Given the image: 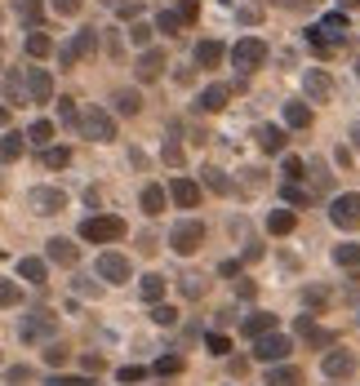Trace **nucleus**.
Returning <instances> with one entry per match:
<instances>
[{"label": "nucleus", "mask_w": 360, "mask_h": 386, "mask_svg": "<svg viewBox=\"0 0 360 386\" xmlns=\"http://www.w3.org/2000/svg\"><path fill=\"white\" fill-rule=\"evenodd\" d=\"M334 160L342 164V169H347V164H351V147H342V142H338V147H334Z\"/></svg>", "instance_id": "54"}, {"label": "nucleus", "mask_w": 360, "mask_h": 386, "mask_svg": "<svg viewBox=\"0 0 360 386\" xmlns=\"http://www.w3.org/2000/svg\"><path fill=\"white\" fill-rule=\"evenodd\" d=\"M330 222L338 231H356L360 227V191H342L330 200Z\"/></svg>", "instance_id": "7"}, {"label": "nucleus", "mask_w": 360, "mask_h": 386, "mask_svg": "<svg viewBox=\"0 0 360 386\" xmlns=\"http://www.w3.org/2000/svg\"><path fill=\"white\" fill-rule=\"evenodd\" d=\"M289 351H293V342L285 338L281 329H276V333H263V338H254V360H258V364H285Z\"/></svg>", "instance_id": "9"}, {"label": "nucleus", "mask_w": 360, "mask_h": 386, "mask_svg": "<svg viewBox=\"0 0 360 386\" xmlns=\"http://www.w3.org/2000/svg\"><path fill=\"white\" fill-rule=\"evenodd\" d=\"M5 382H9V386H23V382H31V368H27V364H13V368H5Z\"/></svg>", "instance_id": "48"}, {"label": "nucleus", "mask_w": 360, "mask_h": 386, "mask_svg": "<svg viewBox=\"0 0 360 386\" xmlns=\"http://www.w3.org/2000/svg\"><path fill=\"white\" fill-rule=\"evenodd\" d=\"M338 5H342V9H356V5H360V0H338Z\"/></svg>", "instance_id": "57"}, {"label": "nucleus", "mask_w": 360, "mask_h": 386, "mask_svg": "<svg viewBox=\"0 0 360 386\" xmlns=\"http://www.w3.org/2000/svg\"><path fill=\"white\" fill-rule=\"evenodd\" d=\"M27 54H31V58H49V54H54V40H49L45 31L36 27V31L27 36Z\"/></svg>", "instance_id": "34"}, {"label": "nucleus", "mask_w": 360, "mask_h": 386, "mask_svg": "<svg viewBox=\"0 0 360 386\" xmlns=\"http://www.w3.org/2000/svg\"><path fill=\"white\" fill-rule=\"evenodd\" d=\"M13 13H18V18H23L31 31H36L40 18H45V5H40V0H13Z\"/></svg>", "instance_id": "29"}, {"label": "nucleus", "mask_w": 360, "mask_h": 386, "mask_svg": "<svg viewBox=\"0 0 360 386\" xmlns=\"http://www.w3.org/2000/svg\"><path fill=\"white\" fill-rule=\"evenodd\" d=\"M240 333H244V338H263V333H276V315H267V311L244 315V320H240Z\"/></svg>", "instance_id": "23"}, {"label": "nucleus", "mask_w": 360, "mask_h": 386, "mask_svg": "<svg viewBox=\"0 0 360 386\" xmlns=\"http://www.w3.org/2000/svg\"><path fill=\"white\" fill-rule=\"evenodd\" d=\"M94 49H98V31L94 27H80V31H72V36H67V45L58 49V67H80Z\"/></svg>", "instance_id": "6"}, {"label": "nucleus", "mask_w": 360, "mask_h": 386, "mask_svg": "<svg viewBox=\"0 0 360 386\" xmlns=\"http://www.w3.org/2000/svg\"><path fill=\"white\" fill-rule=\"evenodd\" d=\"M40 164H45V169H67V164H72V151L67 147H45L40 151Z\"/></svg>", "instance_id": "33"}, {"label": "nucleus", "mask_w": 360, "mask_h": 386, "mask_svg": "<svg viewBox=\"0 0 360 386\" xmlns=\"http://www.w3.org/2000/svg\"><path fill=\"white\" fill-rule=\"evenodd\" d=\"M5 107H27V85H23L18 67H9V72H5Z\"/></svg>", "instance_id": "22"}, {"label": "nucleus", "mask_w": 360, "mask_h": 386, "mask_svg": "<svg viewBox=\"0 0 360 386\" xmlns=\"http://www.w3.org/2000/svg\"><path fill=\"white\" fill-rule=\"evenodd\" d=\"M205 174V187L209 191H218V195H232V178H227L223 169H201Z\"/></svg>", "instance_id": "37"}, {"label": "nucleus", "mask_w": 360, "mask_h": 386, "mask_svg": "<svg viewBox=\"0 0 360 386\" xmlns=\"http://www.w3.org/2000/svg\"><path fill=\"white\" fill-rule=\"evenodd\" d=\"M18 280L45 284V280H49V262H45V258H18Z\"/></svg>", "instance_id": "26"}, {"label": "nucleus", "mask_w": 360, "mask_h": 386, "mask_svg": "<svg viewBox=\"0 0 360 386\" xmlns=\"http://www.w3.org/2000/svg\"><path fill=\"white\" fill-rule=\"evenodd\" d=\"M156 373H160V378H169V373H183V360H178V356L156 360Z\"/></svg>", "instance_id": "49"}, {"label": "nucleus", "mask_w": 360, "mask_h": 386, "mask_svg": "<svg viewBox=\"0 0 360 386\" xmlns=\"http://www.w3.org/2000/svg\"><path fill=\"white\" fill-rule=\"evenodd\" d=\"M76 129L85 133L89 142H116V115H111L107 107H89V111H80Z\"/></svg>", "instance_id": "2"}, {"label": "nucleus", "mask_w": 360, "mask_h": 386, "mask_svg": "<svg viewBox=\"0 0 360 386\" xmlns=\"http://www.w3.org/2000/svg\"><path fill=\"white\" fill-rule=\"evenodd\" d=\"M142 378H147L142 364H125V368H116V382H120V386H138Z\"/></svg>", "instance_id": "41"}, {"label": "nucleus", "mask_w": 360, "mask_h": 386, "mask_svg": "<svg viewBox=\"0 0 360 386\" xmlns=\"http://www.w3.org/2000/svg\"><path fill=\"white\" fill-rule=\"evenodd\" d=\"M111 103H116V115H138L142 111V93L138 89H120Z\"/></svg>", "instance_id": "32"}, {"label": "nucleus", "mask_w": 360, "mask_h": 386, "mask_svg": "<svg viewBox=\"0 0 360 386\" xmlns=\"http://www.w3.org/2000/svg\"><path fill=\"white\" fill-rule=\"evenodd\" d=\"M58 115H62L67 125H76V120H80V111H76V103H72V98H58Z\"/></svg>", "instance_id": "51"}, {"label": "nucleus", "mask_w": 360, "mask_h": 386, "mask_svg": "<svg viewBox=\"0 0 360 386\" xmlns=\"http://www.w3.org/2000/svg\"><path fill=\"white\" fill-rule=\"evenodd\" d=\"M312 125V107L307 103H285V129H307Z\"/></svg>", "instance_id": "30"}, {"label": "nucleus", "mask_w": 360, "mask_h": 386, "mask_svg": "<svg viewBox=\"0 0 360 386\" xmlns=\"http://www.w3.org/2000/svg\"><path fill=\"white\" fill-rule=\"evenodd\" d=\"M5 125H9V107H5V103H0V129H5Z\"/></svg>", "instance_id": "56"}, {"label": "nucleus", "mask_w": 360, "mask_h": 386, "mask_svg": "<svg viewBox=\"0 0 360 386\" xmlns=\"http://www.w3.org/2000/svg\"><path fill=\"white\" fill-rule=\"evenodd\" d=\"M23 85H27V107L54 103V76H49L45 67H27V72H23Z\"/></svg>", "instance_id": "10"}, {"label": "nucleus", "mask_w": 360, "mask_h": 386, "mask_svg": "<svg viewBox=\"0 0 360 386\" xmlns=\"http://www.w3.org/2000/svg\"><path fill=\"white\" fill-rule=\"evenodd\" d=\"M178 289H183V297H201L205 293V280L201 276H183V280H178Z\"/></svg>", "instance_id": "46"}, {"label": "nucleus", "mask_w": 360, "mask_h": 386, "mask_svg": "<svg viewBox=\"0 0 360 386\" xmlns=\"http://www.w3.org/2000/svg\"><path fill=\"white\" fill-rule=\"evenodd\" d=\"M351 156H360V125L351 129Z\"/></svg>", "instance_id": "55"}, {"label": "nucleus", "mask_w": 360, "mask_h": 386, "mask_svg": "<svg viewBox=\"0 0 360 386\" xmlns=\"http://www.w3.org/2000/svg\"><path fill=\"white\" fill-rule=\"evenodd\" d=\"M152 36H156V27H152V23H134V27H129V45H138V49L152 45Z\"/></svg>", "instance_id": "40"}, {"label": "nucleus", "mask_w": 360, "mask_h": 386, "mask_svg": "<svg viewBox=\"0 0 360 386\" xmlns=\"http://www.w3.org/2000/svg\"><path fill=\"white\" fill-rule=\"evenodd\" d=\"M227 103H232V85H205V89H201V98H196V107L209 111V115L223 111Z\"/></svg>", "instance_id": "20"}, {"label": "nucleus", "mask_w": 360, "mask_h": 386, "mask_svg": "<svg viewBox=\"0 0 360 386\" xmlns=\"http://www.w3.org/2000/svg\"><path fill=\"white\" fill-rule=\"evenodd\" d=\"M152 27H156V31H165V36H178V31H183V23H178V13H174V9H160Z\"/></svg>", "instance_id": "38"}, {"label": "nucleus", "mask_w": 360, "mask_h": 386, "mask_svg": "<svg viewBox=\"0 0 360 386\" xmlns=\"http://www.w3.org/2000/svg\"><path fill=\"white\" fill-rule=\"evenodd\" d=\"M120 236H125V217L116 213H94L80 222V240L85 244H116Z\"/></svg>", "instance_id": "1"}, {"label": "nucleus", "mask_w": 360, "mask_h": 386, "mask_svg": "<svg viewBox=\"0 0 360 386\" xmlns=\"http://www.w3.org/2000/svg\"><path fill=\"white\" fill-rule=\"evenodd\" d=\"M134 76L142 80V85H152V80H160V76H165V49L147 45L142 54H138V62H134Z\"/></svg>", "instance_id": "14"}, {"label": "nucleus", "mask_w": 360, "mask_h": 386, "mask_svg": "<svg viewBox=\"0 0 360 386\" xmlns=\"http://www.w3.org/2000/svg\"><path fill=\"white\" fill-rule=\"evenodd\" d=\"M94 266H98V280H107V284H129V276H134L129 258H125V254H116V249H103Z\"/></svg>", "instance_id": "11"}, {"label": "nucleus", "mask_w": 360, "mask_h": 386, "mask_svg": "<svg viewBox=\"0 0 360 386\" xmlns=\"http://www.w3.org/2000/svg\"><path fill=\"white\" fill-rule=\"evenodd\" d=\"M152 324L174 329L178 324V307H169V302H152Z\"/></svg>", "instance_id": "35"}, {"label": "nucleus", "mask_w": 360, "mask_h": 386, "mask_svg": "<svg viewBox=\"0 0 360 386\" xmlns=\"http://www.w3.org/2000/svg\"><path fill=\"white\" fill-rule=\"evenodd\" d=\"M54 333H58V315L54 311H31V315H23V324H18L23 342H49Z\"/></svg>", "instance_id": "8"}, {"label": "nucleus", "mask_w": 360, "mask_h": 386, "mask_svg": "<svg viewBox=\"0 0 360 386\" xmlns=\"http://www.w3.org/2000/svg\"><path fill=\"white\" fill-rule=\"evenodd\" d=\"M293 227H298V213H293V209H271L267 213V231H271V236H289Z\"/></svg>", "instance_id": "27"}, {"label": "nucleus", "mask_w": 360, "mask_h": 386, "mask_svg": "<svg viewBox=\"0 0 360 386\" xmlns=\"http://www.w3.org/2000/svg\"><path fill=\"white\" fill-rule=\"evenodd\" d=\"M67 360H72V351L62 346V342H49V346H45V364H49V368H62Z\"/></svg>", "instance_id": "39"}, {"label": "nucleus", "mask_w": 360, "mask_h": 386, "mask_svg": "<svg viewBox=\"0 0 360 386\" xmlns=\"http://www.w3.org/2000/svg\"><path fill=\"white\" fill-rule=\"evenodd\" d=\"M54 5V13H62V18H76L80 13V0H49Z\"/></svg>", "instance_id": "50"}, {"label": "nucleus", "mask_w": 360, "mask_h": 386, "mask_svg": "<svg viewBox=\"0 0 360 386\" xmlns=\"http://www.w3.org/2000/svg\"><path fill=\"white\" fill-rule=\"evenodd\" d=\"M138 205H142V213H147V217H160V213H165V205H169V191L160 187V182H152V187H142Z\"/></svg>", "instance_id": "21"}, {"label": "nucleus", "mask_w": 360, "mask_h": 386, "mask_svg": "<svg viewBox=\"0 0 360 386\" xmlns=\"http://www.w3.org/2000/svg\"><path fill=\"white\" fill-rule=\"evenodd\" d=\"M254 138H258V147L267 151V156H285V125H258L254 129Z\"/></svg>", "instance_id": "17"}, {"label": "nucleus", "mask_w": 360, "mask_h": 386, "mask_svg": "<svg viewBox=\"0 0 360 386\" xmlns=\"http://www.w3.org/2000/svg\"><path fill=\"white\" fill-rule=\"evenodd\" d=\"M23 147H27L23 133H5V138H0V164H13L23 156Z\"/></svg>", "instance_id": "31"}, {"label": "nucleus", "mask_w": 360, "mask_h": 386, "mask_svg": "<svg viewBox=\"0 0 360 386\" xmlns=\"http://www.w3.org/2000/svg\"><path fill=\"white\" fill-rule=\"evenodd\" d=\"M191 58H196V67H201V72H214V67L227 58V45H223V40H201Z\"/></svg>", "instance_id": "19"}, {"label": "nucleus", "mask_w": 360, "mask_h": 386, "mask_svg": "<svg viewBox=\"0 0 360 386\" xmlns=\"http://www.w3.org/2000/svg\"><path fill=\"white\" fill-rule=\"evenodd\" d=\"M303 382V373L293 364H267V378H263V386H298Z\"/></svg>", "instance_id": "24"}, {"label": "nucleus", "mask_w": 360, "mask_h": 386, "mask_svg": "<svg viewBox=\"0 0 360 386\" xmlns=\"http://www.w3.org/2000/svg\"><path fill=\"white\" fill-rule=\"evenodd\" d=\"M23 302V289L13 280H0V307H18Z\"/></svg>", "instance_id": "42"}, {"label": "nucleus", "mask_w": 360, "mask_h": 386, "mask_svg": "<svg viewBox=\"0 0 360 386\" xmlns=\"http://www.w3.org/2000/svg\"><path fill=\"white\" fill-rule=\"evenodd\" d=\"M205 346H209V356H227V351H232V338H227V333H209Z\"/></svg>", "instance_id": "44"}, {"label": "nucleus", "mask_w": 360, "mask_h": 386, "mask_svg": "<svg viewBox=\"0 0 360 386\" xmlns=\"http://www.w3.org/2000/svg\"><path fill=\"white\" fill-rule=\"evenodd\" d=\"M227 58H232V67H236V72H244V76H249V72H258V67L267 62V45L258 40V36H240L232 49H227Z\"/></svg>", "instance_id": "4"}, {"label": "nucleus", "mask_w": 360, "mask_h": 386, "mask_svg": "<svg viewBox=\"0 0 360 386\" xmlns=\"http://www.w3.org/2000/svg\"><path fill=\"white\" fill-rule=\"evenodd\" d=\"M165 160H169V164H183V147H178L174 138L165 142Z\"/></svg>", "instance_id": "52"}, {"label": "nucleus", "mask_w": 360, "mask_h": 386, "mask_svg": "<svg viewBox=\"0 0 360 386\" xmlns=\"http://www.w3.org/2000/svg\"><path fill=\"white\" fill-rule=\"evenodd\" d=\"M27 205H31V213L54 217V213L67 209V195H62L58 187H31V191H27Z\"/></svg>", "instance_id": "13"}, {"label": "nucleus", "mask_w": 360, "mask_h": 386, "mask_svg": "<svg viewBox=\"0 0 360 386\" xmlns=\"http://www.w3.org/2000/svg\"><path fill=\"white\" fill-rule=\"evenodd\" d=\"M320 368H325V378H351L356 373V356L347 346H330L325 360H320Z\"/></svg>", "instance_id": "16"}, {"label": "nucleus", "mask_w": 360, "mask_h": 386, "mask_svg": "<svg viewBox=\"0 0 360 386\" xmlns=\"http://www.w3.org/2000/svg\"><path fill=\"white\" fill-rule=\"evenodd\" d=\"M303 93H307V103H330L334 98V76L325 72V67H307L303 72Z\"/></svg>", "instance_id": "12"}, {"label": "nucleus", "mask_w": 360, "mask_h": 386, "mask_svg": "<svg viewBox=\"0 0 360 386\" xmlns=\"http://www.w3.org/2000/svg\"><path fill=\"white\" fill-rule=\"evenodd\" d=\"M103 5H116V9H120V5H125V0H103Z\"/></svg>", "instance_id": "58"}, {"label": "nucleus", "mask_w": 360, "mask_h": 386, "mask_svg": "<svg viewBox=\"0 0 360 386\" xmlns=\"http://www.w3.org/2000/svg\"><path fill=\"white\" fill-rule=\"evenodd\" d=\"M205 244V222H196V217H183V222L169 227V249L178 258H191L196 249Z\"/></svg>", "instance_id": "5"}, {"label": "nucleus", "mask_w": 360, "mask_h": 386, "mask_svg": "<svg viewBox=\"0 0 360 386\" xmlns=\"http://www.w3.org/2000/svg\"><path fill=\"white\" fill-rule=\"evenodd\" d=\"M281 169H285V178H289V182H298V178H303V169H307V164H303L298 156H281Z\"/></svg>", "instance_id": "47"}, {"label": "nucleus", "mask_w": 360, "mask_h": 386, "mask_svg": "<svg viewBox=\"0 0 360 386\" xmlns=\"http://www.w3.org/2000/svg\"><path fill=\"white\" fill-rule=\"evenodd\" d=\"M285 205H307V200H312V191H307V187H298V182H285Z\"/></svg>", "instance_id": "43"}, {"label": "nucleus", "mask_w": 360, "mask_h": 386, "mask_svg": "<svg viewBox=\"0 0 360 386\" xmlns=\"http://www.w3.org/2000/svg\"><path fill=\"white\" fill-rule=\"evenodd\" d=\"M307 40H312L320 54H325V49H334V45H342V40H347V13H342V9L338 13H325L316 27H307Z\"/></svg>", "instance_id": "3"}, {"label": "nucleus", "mask_w": 360, "mask_h": 386, "mask_svg": "<svg viewBox=\"0 0 360 386\" xmlns=\"http://www.w3.org/2000/svg\"><path fill=\"white\" fill-rule=\"evenodd\" d=\"M174 13H178V23H183V27H191L196 18H201V5H196V0H183V5H178Z\"/></svg>", "instance_id": "45"}, {"label": "nucleus", "mask_w": 360, "mask_h": 386, "mask_svg": "<svg viewBox=\"0 0 360 386\" xmlns=\"http://www.w3.org/2000/svg\"><path fill=\"white\" fill-rule=\"evenodd\" d=\"M165 289H169V280L160 276V271H152V276H142V280H138L142 302H160V297H165Z\"/></svg>", "instance_id": "28"}, {"label": "nucleus", "mask_w": 360, "mask_h": 386, "mask_svg": "<svg viewBox=\"0 0 360 386\" xmlns=\"http://www.w3.org/2000/svg\"><path fill=\"white\" fill-rule=\"evenodd\" d=\"M169 200H174L178 209H196V205H201V182L187 178V174L169 178Z\"/></svg>", "instance_id": "15"}, {"label": "nucleus", "mask_w": 360, "mask_h": 386, "mask_svg": "<svg viewBox=\"0 0 360 386\" xmlns=\"http://www.w3.org/2000/svg\"><path fill=\"white\" fill-rule=\"evenodd\" d=\"M356 80H360V62H356Z\"/></svg>", "instance_id": "59"}, {"label": "nucleus", "mask_w": 360, "mask_h": 386, "mask_svg": "<svg viewBox=\"0 0 360 386\" xmlns=\"http://www.w3.org/2000/svg\"><path fill=\"white\" fill-rule=\"evenodd\" d=\"M307 5H316V0H307Z\"/></svg>", "instance_id": "60"}, {"label": "nucleus", "mask_w": 360, "mask_h": 386, "mask_svg": "<svg viewBox=\"0 0 360 386\" xmlns=\"http://www.w3.org/2000/svg\"><path fill=\"white\" fill-rule=\"evenodd\" d=\"M334 262H338V266H347V271H356V266H360V244H351V240H347V244H338V249H334Z\"/></svg>", "instance_id": "36"}, {"label": "nucleus", "mask_w": 360, "mask_h": 386, "mask_svg": "<svg viewBox=\"0 0 360 386\" xmlns=\"http://www.w3.org/2000/svg\"><path fill=\"white\" fill-rule=\"evenodd\" d=\"M45 258H49V262H58V266H76V262H80V249H76L72 240L54 236V240H45Z\"/></svg>", "instance_id": "18"}, {"label": "nucleus", "mask_w": 360, "mask_h": 386, "mask_svg": "<svg viewBox=\"0 0 360 386\" xmlns=\"http://www.w3.org/2000/svg\"><path fill=\"white\" fill-rule=\"evenodd\" d=\"M45 386H89V382L85 378H49Z\"/></svg>", "instance_id": "53"}, {"label": "nucleus", "mask_w": 360, "mask_h": 386, "mask_svg": "<svg viewBox=\"0 0 360 386\" xmlns=\"http://www.w3.org/2000/svg\"><path fill=\"white\" fill-rule=\"evenodd\" d=\"M54 133H58V129H54V120H31L23 138H27L31 147H40V151H45V147H54Z\"/></svg>", "instance_id": "25"}]
</instances>
